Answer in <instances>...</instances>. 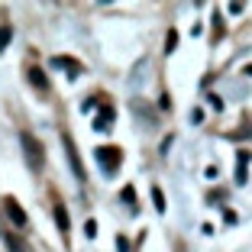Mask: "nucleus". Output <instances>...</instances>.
Returning a JSON list of instances; mask_svg holds the SVG:
<instances>
[{
    "label": "nucleus",
    "instance_id": "obj_1",
    "mask_svg": "<svg viewBox=\"0 0 252 252\" xmlns=\"http://www.w3.org/2000/svg\"><path fill=\"white\" fill-rule=\"evenodd\" d=\"M20 142H23V156H26V165H30L32 171H42V165H45V149H42V142H39L32 133H23Z\"/></svg>",
    "mask_w": 252,
    "mask_h": 252
},
{
    "label": "nucleus",
    "instance_id": "obj_2",
    "mask_svg": "<svg viewBox=\"0 0 252 252\" xmlns=\"http://www.w3.org/2000/svg\"><path fill=\"white\" fill-rule=\"evenodd\" d=\"M94 156H97V162H100V168H104L107 175H113V171H117V165L123 162V152H120L117 146H100Z\"/></svg>",
    "mask_w": 252,
    "mask_h": 252
},
{
    "label": "nucleus",
    "instance_id": "obj_3",
    "mask_svg": "<svg viewBox=\"0 0 252 252\" xmlns=\"http://www.w3.org/2000/svg\"><path fill=\"white\" fill-rule=\"evenodd\" d=\"M3 210H7L10 223H13L16 230H26V223H30V217H26V210L20 207V200H16V197H3Z\"/></svg>",
    "mask_w": 252,
    "mask_h": 252
},
{
    "label": "nucleus",
    "instance_id": "obj_4",
    "mask_svg": "<svg viewBox=\"0 0 252 252\" xmlns=\"http://www.w3.org/2000/svg\"><path fill=\"white\" fill-rule=\"evenodd\" d=\"M62 146H65V156H68V162H71V171H74V178L78 181H84V162H81V156H78V149H74V139L71 136H62Z\"/></svg>",
    "mask_w": 252,
    "mask_h": 252
},
{
    "label": "nucleus",
    "instance_id": "obj_5",
    "mask_svg": "<svg viewBox=\"0 0 252 252\" xmlns=\"http://www.w3.org/2000/svg\"><path fill=\"white\" fill-rule=\"evenodd\" d=\"M26 78H30V84H32V88H39L42 94L49 91V78H45L42 68H30V71H26Z\"/></svg>",
    "mask_w": 252,
    "mask_h": 252
},
{
    "label": "nucleus",
    "instance_id": "obj_6",
    "mask_svg": "<svg viewBox=\"0 0 252 252\" xmlns=\"http://www.w3.org/2000/svg\"><path fill=\"white\" fill-rule=\"evenodd\" d=\"M52 65H59V68H68L71 74H78V71H81V62H74V59H65V55H55V59H52Z\"/></svg>",
    "mask_w": 252,
    "mask_h": 252
},
{
    "label": "nucleus",
    "instance_id": "obj_7",
    "mask_svg": "<svg viewBox=\"0 0 252 252\" xmlns=\"http://www.w3.org/2000/svg\"><path fill=\"white\" fill-rule=\"evenodd\" d=\"M55 223H59V230L68 236V226H71V223H68V210L62 207V204H55Z\"/></svg>",
    "mask_w": 252,
    "mask_h": 252
},
{
    "label": "nucleus",
    "instance_id": "obj_8",
    "mask_svg": "<svg viewBox=\"0 0 252 252\" xmlns=\"http://www.w3.org/2000/svg\"><path fill=\"white\" fill-rule=\"evenodd\" d=\"M3 243L10 246V252H26V243L20 236H13V233H3Z\"/></svg>",
    "mask_w": 252,
    "mask_h": 252
},
{
    "label": "nucleus",
    "instance_id": "obj_9",
    "mask_svg": "<svg viewBox=\"0 0 252 252\" xmlns=\"http://www.w3.org/2000/svg\"><path fill=\"white\" fill-rule=\"evenodd\" d=\"M110 120H113V110L110 107H104V110H100V117H97V129H107V126H110Z\"/></svg>",
    "mask_w": 252,
    "mask_h": 252
},
{
    "label": "nucleus",
    "instance_id": "obj_10",
    "mask_svg": "<svg viewBox=\"0 0 252 252\" xmlns=\"http://www.w3.org/2000/svg\"><path fill=\"white\" fill-rule=\"evenodd\" d=\"M152 200H156L158 214H165V194H162V188H152Z\"/></svg>",
    "mask_w": 252,
    "mask_h": 252
},
{
    "label": "nucleus",
    "instance_id": "obj_11",
    "mask_svg": "<svg viewBox=\"0 0 252 252\" xmlns=\"http://www.w3.org/2000/svg\"><path fill=\"white\" fill-rule=\"evenodd\" d=\"M239 171H236V181H239V185H243V181H246V162H249V156H246V152H239Z\"/></svg>",
    "mask_w": 252,
    "mask_h": 252
},
{
    "label": "nucleus",
    "instance_id": "obj_12",
    "mask_svg": "<svg viewBox=\"0 0 252 252\" xmlns=\"http://www.w3.org/2000/svg\"><path fill=\"white\" fill-rule=\"evenodd\" d=\"M10 36H13V30H10V26H0V52L10 45Z\"/></svg>",
    "mask_w": 252,
    "mask_h": 252
},
{
    "label": "nucleus",
    "instance_id": "obj_13",
    "mask_svg": "<svg viewBox=\"0 0 252 252\" xmlns=\"http://www.w3.org/2000/svg\"><path fill=\"white\" fill-rule=\"evenodd\" d=\"M175 45H178V32H175V30H168V39H165V49H168V52H171Z\"/></svg>",
    "mask_w": 252,
    "mask_h": 252
},
{
    "label": "nucleus",
    "instance_id": "obj_14",
    "mask_svg": "<svg viewBox=\"0 0 252 252\" xmlns=\"http://www.w3.org/2000/svg\"><path fill=\"white\" fill-rule=\"evenodd\" d=\"M84 233L94 239V236H97V223H94V220H88V223H84Z\"/></svg>",
    "mask_w": 252,
    "mask_h": 252
},
{
    "label": "nucleus",
    "instance_id": "obj_15",
    "mask_svg": "<svg viewBox=\"0 0 252 252\" xmlns=\"http://www.w3.org/2000/svg\"><path fill=\"white\" fill-rule=\"evenodd\" d=\"M117 252H129V243L123 236H117Z\"/></svg>",
    "mask_w": 252,
    "mask_h": 252
},
{
    "label": "nucleus",
    "instance_id": "obj_16",
    "mask_svg": "<svg viewBox=\"0 0 252 252\" xmlns=\"http://www.w3.org/2000/svg\"><path fill=\"white\" fill-rule=\"evenodd\" d=\"M123 200L129 204V207H133V188H123Z\"/></svg>",
    "mask_w": 252,
    "mask_h": 252
},
{
    "label": "nucleus",
    "instance_id": "obj_17",
    "mask_svg": "<svg viewBox=\"0 0 252 252\" xmlns=\"http://www.w3.org/2000/svg\"><path fill=\"white\" fill-rule=\"evenodd\" d=\"M246 71H249V74H252V65H249V68H246Z\"/></svg>",
    "mask_w": 252,
    "mask_h": 252
}]
</instances>
